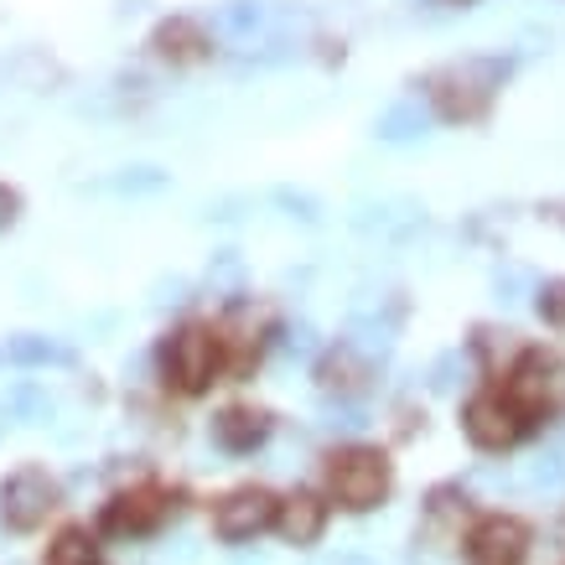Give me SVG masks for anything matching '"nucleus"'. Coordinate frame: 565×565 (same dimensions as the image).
<instances>
[{
  "label": "nucleus",
  "instance_id": "nucleus-4",
  "mask_svg": "<svg viewBox=\"0 0 565 565\" xmlns=\"http://www.w3.org/2000/svg\"><path fill=\"white\" fill-rule=\"evenodd\" d=\"M57 498H63V488H57L47 467H17L11 478L0 482V524L17 534L36 530L57 509Z\"/></svg>",
  "mask_w": 565,
  "mask_h": 565
},
{
  "label": "nucleus",
  "instance_id": "nucleus-1",
  "mask_svg": "<svg viewBox=\"0 0 565 565\" xmlns=\"http://www.w3.org/2000/svg\"><path fill=\"white\" fill-rule=\"evenodd\" d=\"M223 363H228L223 322H182L161 343V374L177 394H203L223 374Z\"/></svg>",
  "mask_w": 565,
  "mask_h": 565
},
{
  "label": "nucleus",
  "instance_id": "nucleus-15",
  "mask_svg": "<svg viewBox=\"0 0 565 565\" xmlns=\"http://www.w3.org/2000/svg\"><path fill=\"white\" fill-rule=\"evenodd\" d=\"M530 488H545V493H555V488H565V457L561 451H540L530 462Z\"/></svg>",
  "mask_w": 565,
  "mask_h": 565
},
{
  "label": "nucleus",
  "instance_id": "nucleus-8",
  "mask_svg": "<svg viewBox=\"0 0 565 565\" xmlns=\"http://www.w3.org/2000/svg\"><path fill=\"white\" fill-rule=\"evenodd\" d=\"M462 426H467V436H472V446H482V451H503V446L519 441L524 420H519L514 399H503V394H478V399H467Z\"/></svg>",
  "mask_w": 565,
  "mask_h": 565
},
{
  "label": "nucleus",
  "instance_id": "nucleus-9",
  "mask_svg": "<svg viewBox=\"0 0 565 565\" xmlns=\"http://www.w3.org/2000/svg\"><path fill=\"white\" fill-rule=\"evenodd\" d=\"M530 550V530L519 519H482L472 540H467V565H524Z\"/></svg>",
  "mask_w": 565,
  "mask_h": 565
},
{
  "label": "nucleus",
  "instance_id": "nucleus-14",
  "mask_svg": "<svg viewBox=\"0 0 565 565\" xmlns=\"http://www.w3.org/2000/svg\"><path fill=\"white\" fill-rule=\"evenodd\" d=\"M322 390H363V363L353 359V353H327V363H322Z\"/></svg>",
  "mask_w": 565,
  "mask_h": 565
},
{
  "label": "nucleus",
  "instance_id": "nucleus-12",
  "mask_svg": "<svg viewBox=\"0 0 565 565\" xmlns=\"http://www.w3.org/2000/svg\"><path fill=\"white\" fill-rule=\"evenodd\" d=\"M275 524H280V534H286L291 545H311L327 524V503L317 493H301V488H296L291 498H280V519H275Z\"/></svg>",
  "mask_w": 565,
  "mask_h": 565
},
{
  "label": "nucleus",
  "instance_id": "nucleus-7",
  "mask_svg": "<svg viewBox=\"0 0 565 565\" xmlns=\"http://www.w3.org/2000/svg\"><path fill=\"white\" fill-rule=\"evenodd\" d=\"M167 514H172V493L140 482V488H125V493H115L104 503V530L109 534H151Z\"/></svg>",
  "mask_w": 565,
  "mask_h": 565
},
{
  "label": "nucleus",
  "instance_id": "nucleus-17",
  "mask_svg": "<svg viewBox=\"0 0 565 565\" xmlns=\"http://www.w3.org/2000/svg\"><path fill=\"white\" fill-rule=\"evenodd\" d=\"M17 218H21V192L0 182V228H11Z\"/></svg>",
  "mask_w": 565,
  "mask_h": 565
},
{
  "label": "nucleus",
  "instance_id": "nucleus-16",
  "mask_svg": "<svg viewBox=\"0 0 565 565\" xmlns=\"http://www.w3.org/2000/svg\"><path fill=\"white\" fill-rule=\"evenodd\" d=\"M540 317H545L550 327H561V332H565V280H555V286H545V291H540Z\"/></svg>",
  "mask_w": 565,
  "mask_h": 565
},
{
  "label": "nucleus",
  "instance_id": "nucleus-6",
  "mask_svg": "<svg viewBox=\"0 0 565 565\" xmlns=\"http://www.w3.org/2000/svg\"><path fill=\"white\" fill-rule=\"evenodd\" d=\"M275 519H280V498L270 488H234V493L218 498L213 530H218V540H255L259 530H270Z\"/></svg>",
  "mask_w": 565,
  "mask_h": 565
},
{
  "label": "nucleus",
  "instance_id": "nucleus-19",
  "mask_svg": "<svg viewBox=\"0 0 565 565\" xmlns=\"http://www.w3.org/2000/svg\"><path fill=\"white\" fill-rule=\"evenodd\" d=\"M338 565H363V561H338Z\"/></svg>",
  "mask_w": 565,
  "mask_h": 565
},
{
  "label": "nucleus",
  "instance_id": "nucleus-13",
  "mask_svg": "<svg viewBox=\"0 0 565 565\" xmlns=\"http://www.w3.org/2000/svg\"><path fill=\"white\" fill-rule=\"evenodd\" d=\"M94 555H99V545H94V534L88 530H63L57 540L47 545V561L42 565H94Z\"/></svg>",
  "mask_w": 565,
  "mask_h": 565
},
{
  "label": "nucleus",
  "instance_id": "nucleus-11",
  "mask_svg": "<svg viewBox=\"0 0 565 565\" xmlns=\"http://www.w3.org/2000/svg\"><path fill=\"white\" fill-rule=\"evenodd\" d=\"M265 436H270V415L249 411V405H228V411L213 420V441H218L223 451H255Z\"/></svg>",
  "mask_w": 565,
  "mask_h": 565
},
{
  "label": "nucleus",
  "instance_id": "nucleus-3",
  "mask_svg": "<svg viewBox=\"0 0 565 565\" xmlns=\"http://www.w3.org/2000/svg\"><path fill=\"white\" fill-rule=\"evenodd\" d=\"M327 493L338 498L343 509L363 514L374 509L379 498L390 493V457L374 446H343L327 457Z\"/></svg>",
  "mask_w": 565,
  "mask_h": 565
},
{
  "label": "nucleus",
  "instance_id": "nucleus-2",
  "mask_svg": "<svg viewBox=\"0 0 565 565\" xmlns=\"http://www.w3.org/2000/svg\"><path fill=\"white\" fill-rule=\"evenodd\" d=\"M503 73H509L503 57H462V63H446L441 73H430L426 94L441 120L467 125V120H478V115H488L493 94L503 88Z\"/></svg>",
  "mask_w": 565,
  "mask_h": 565
},
{
  "label": "nucleus",
  "instance_id": "nucleus-10",
  "mask_svg": "<svg viewBox=\"0 0 565 565\" xmlns=\"http://www.w3.org/2000/svg\"><path fill=\"white\" fill-rule=\"evenodd\" d=\"M151 52L161 63H172V68H192V63H203L213 57V36L203 32V21L192 17H167L161 26L151 32Z\"/></svg>",
  "mask_w": 565,
  "mask_h": 565
},
{
  "label": "nucleus",
  "instance_id": "nucleus-5",
  "mask_svg": "<svg viewBox=\"0 0 565 565\" xmlns=\"http://www.w3.org/2000/svg\"><path fill=\"white\" fill-rule=\"evenodd\" d=\"M509 399H514L519 415H545L555 405H565V359H555L545 348L524 353L514 363V374H509Z\"/></svg>",
  "mask_w": 565,
  "mask_h": 565
},
{
  "label": "nucleus",
  "instance_id": "nucleus-18",
  "mask_svg": "<svg viewBox=\"0 0 565 565\" xmlns=\"http://www.w3.org/2000/svg\"><path fill=\"white\" fill-rule=\"evenodd\" d=\"M430 6H472V0H430Z\"/></svg>",
  "mask_w": 565,
  "mask_h": 565
}]
</instances>
